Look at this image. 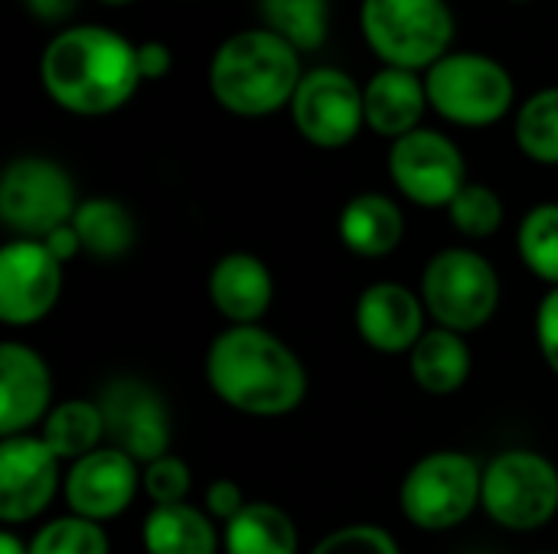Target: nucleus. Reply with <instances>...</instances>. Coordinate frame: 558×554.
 I'll use <instances>...</instances> for the list:
<instances>
[{
	"mask_svg": "<svg viewBox=\"0 0 558 554\" xmlns=\"http://www.w3.org/2000/svg\"><path fill=\"white\" fill-rule=\"evenodd\" d=\"M226 554H298L301 535L294 519L275 503H248L232 522L222 526Z\"/></svg>",
	"mask_w": 558,
	"mask_h": 554,
	"instance_id": "nucleus-23",
	"label": "nucleus"
},
{
	"mask_svg": "<svg viewBox=\"0 0 558 554\" xmlns=\"http://www.w3.org/2000/svg\"><path fill=\"white\" fill-rule=\"evenodd\" d=\"M105 415V438L111 447L141 467L170 454L173 424L163 395L141 379H114L98 398Z\"/></svg>",
	"mask_w": 558,
	"mask_h": 554,
	"instance_id": "nucleus-12",
	"label": "nucleus"
},
{
	"mask_svg": "<svg viewBox=\"0 0 558 554\" xmlns=\"http://www.w3.org/2000/svg\"><path fill=\"white\" fill-rule=\"evenodd\" d=\"M72 225L82 238V251L98 258V261L124 258L137 238V225H134L131 209L111 196L82 199L75 216H72Z\"/></svg>",
	"mask_w": 558,
	"mask_h": 554,
	"instance_id": "nucleus-24",
	"label": "nucleus"
},
{
	"mask_svg": "<svg viewBox=\"0 0 558 554\" xmlns=\"http://www.w3.org/2000/svg\"><path fill=\"white\" fill-rule=\"evenodd\" d=\"M137 69H141V78H144V82L163 78V75L173 69V52H170V46L160 42V39L137 42Z\"/></svg>",
	"mask_w": 558,
	"mask_h": 554,
	"instance_id": "nucleus-35",
	"label": "nucleus"
},
{
	"mask_svg": "<svg viewBox=\"0 0 558 554\" xmlns=\"http://www.w3.org/2000/svg\"><path fill=\"white\" fill-rule=\"evenodd\" d=\"M39 438L59 460H82L85 454L98 451L105 441V415L98 402L72 398L49 411V418L39 424Z\"/></svg>",
	"mask_w": 558,
	"mask_h": 554,
	"instance_id": "nucleus-25",
	"label": "nucleus"
},
{
	"mask_svg": "<svg viewBox=\"0 0 558 554\" xmlns=\"http://www.w3.org/2000/svg\"><path fill=\"white\" fill-rule=\"evenodd\" d=\"M209 300L229 327H252L275 300V278L258 255L229 251L209 271Z\"/></svg>",
	"mask_w": 558,
	"mask_h": 554,
	"instance_id": "nucleus-18",
	"label": "nucleus"
},
{
	"mask_svg": "<svg viewBox=\"0 0 558 554\" xmlns=\"http://www.w3.org/2000/svg\"><path fill=\"white\" fill-rule=\"evenodd\" d=\"M39 82L49 101L69 114H111L124 108L144 82L137 42L98 23L62 26L39 56Z\"/></svg>",
	"mask_w": 558,
	"mask_h": 554,
	"instance_id": "nucleus-1",
	"label": "nucleus"
},
{
	"mask_svg": "<svg viewBox=\"0 0 558 554\" xmlns=\"http://www.w3.org/2000/svg\"><path fill=\"white\" fill-rule=\"evenodd\" d=\"M43 245L65 264V261H72L78 251H82V238H78V232H75V225L69 222V225H62V229H56L52 235H46L43 238Z\"/></svg>",
	"mask_w": 558,
	"mask_h": 554,
	"instance_id": "nucleus-37",
	"label": "nucleus"
},
{
	"mask_svg": "<svg viewBox=\"0 0 558 554\" xmlns=\"http://www.w3.org/2000/svg\"><path fill=\"white\" fill-rule=\"evenodd\" d=\"M536 343L546 366L558 376V287H553L536 310Z\"/></svg>",
	"mask_w": 558,
	"mask_h": 554,
	"instance_id": "nucleus-34",
	"label": "nucleus"
},
{
	"mask_svg": "<svg viewBox=\"0 0 558 554\" xmlns=\"http://www.w3.org/2000/svg\"><path fill=\"white\" fill-rule=\"evenodd\" d=\"M517 147L543 167H558V85L533 91L517 111Z\"/></svg>",
	"mask_w": 558,
	"mask_h": 554,
	"instance_id": "nucleus-27",
	"label": "nucleus"
},
{
	"mask_svg": "<svg viewBox=\"0 0 558 554\" xmlns=\"http://www.w3.org/2000/svg\"><path fill=\"white\" fill-rule=\"evenodd\" d=\"M425 304L422 294L399 281H376L369 284L353 307V323L360 340L386 356L412 353L415 343L425 336Z\"/></svg>",
	"mask_w": 558,
	"mask_h": 554,
	"instance_id": "nucleus-16",
	"label": "nucleus"
},
{
	"mask_svg": "<svg viewBox=\"0 0 558 554\" xmlns=\"http://www.w3.org/2000/svg\"><path fill=\"white\" fill-rule=\"evenodd\" d=\"M78 209L75 183L69 170L49 157H16L0 176V219L20 238L43 242L56 229L69 225Z\"/></svg>",
	"mask_w": 558,
	"mask_h": 554,
	"instance_id": "nucleus-9",
	"label": "nucleus"
},
{
	"mask_svg": "<svg viewBox=\"0 0 558 554\" xmlns=\"http://www.w3.org/2000/svg\"><path fill=\"white\" fill-rule=\"evenodd\" d=\"M425 91L432 111L458 127H490L517 98L507 65L484 52H448L425 72Z\"/></svg>",
	"mask_w": 558,
	"mask_h": 554,
	"instance_id": "nucleus-6",
	"label": "nucleus"
},
{
	"mask_svg": "<svg viewBox=\"0 0 558 554\" xmlns=\"http://www.w3.org/2000/svg\"><path fill=\"white\" fill-rule=\"evenodd\" d=\"M360 29L383 65L425 75L451 52L454 13L448 0H363Z\"/></svg>",
	"mask_w": 558,
	"mask_h": 554,
	"instance_id": "nucleus-4",
	"label": "nucleus"
},
{
	"mask_svg": "<svg viewBox=\"0 0 558 554\" xmlns=\"http://www.w3.org/2000/svg\"><path fill=\"white\" fill-rule=\"evenodd\" d=\"M301 78V52L265 26L232 33L209 62V91L235 118H268L291 108Z\"/></svg>",
	"mask_w": 558,
	"mask_h": 554,
	"instance_id": "nucleus-3",
	"label": "nucleus"
},
{
	"mask_svg": "<svg viewBox=\"0 0 558 554\" xmlns=\"http://www.w3.org/2000/svg\"><path fill=\"white\" fill-rule=\"evenodd\" d=\"M513 3H530V0H513Z\"/></svg>",
	"mask_w": 558,
	"mask_h": 554,
	"instance_id": "nucleus-40",
	"label": "nucleus"
},
{
	"mask_svg": "<svg viewBox=\"0 0 558 554\" xmlns=\"http://www.w3.org/2000/svg\"><path fill=\"white\" fill-rule=\"evenodd\" d=\"M484 467L461 451L425 454L399 487L402 516L422 532L458 529L481 506Z\"/></svg>",
	"mask_w": 558,
	"mask_h": 554,
	"instance_id": "nucleus-7",
	"label": "nucleus"
},
{
	"mask_svg": "<svg viewBox=\"0 0 558 554\" xmlns=\"http://www.w3.org/2000/svg\"><path fill=\"white\" fill-rule=\"evenodd\" d=\"M484 513L510 532H536L558 513V467L539 451L513 447L484 467Z\"/></svg>",
	"mask_w": 558,
	"mask_h": 554,
	"instance_id": "nucleus-8",
	"label": "nucleus"
},
{
	"mask_svg": "<svg viewBox=\"0 0 558 554\" xmlns=\"http://www.w3.org/2000/svg\"><path fill=\"white\" fill-rule=\"evenodd\" d=\"M213 395L252 418L291 415L307 395V369L298 353L265 327H229L206 353Z\"/></svg>",
	"mask_w": 558,
	"mask_h": 554,
	"instance_id": "nucleus-2",
	"label": "nucleus"
},
{
	"mask_svg": "<svg viewBox=\"0 0 558 554\" xmlns=\"http://www.w3.org/2000/svg\"><path fill=\"white\" fill-rule=\"evenodd\" d=\"M471 346L461 333H451L445 327L425 330V336L409 353V372L415 385L428 395H454L471 379Z\"/></svg>",
	"mask_w": 558,
	"mask_h": 554,
	"instance_id": "nucleus-22",
	"label": "nucleus"
},
{
	"mask_svg": "<svg viewBox=\"0 0 558 554\" xmlns=\"http://www.w3.org/2000/svg\"><path fill=\"white\" fill-rule=\"evenodd\" d=\"M418 294L435 327L468 336L494 320L500 307V274L481 251L458 245L425 264Z\"/></svg>",
	"mask_w": 558,
	"mask_h": 554,
	"instance_id": "nucleus-5",
	"label": "nucleus"
},
{
	"mask_svg": "<svg viewBox=\"0 0 558 554\" xmlns=\"http://www.w3.org/2000/svg\"><path fill=\"white\" fill-rule=\"evenodd\" d=\"M340 242L360 258H386L405 238V216L399 202L386 193L353 196L337 219Z\"/></svg>",
	"mask_w": 558,
	"mask_h": 554,
	"instance_id": "nucleus-20",
	"label": "nucleus"
},
{
	"mask_svg": "<svg viewBox=\"0 0 558 554\" xmlns=\"http://www.w3.org/2000/svg\"><path fill=\"white\" fill-rule=\"evenodd\" d=\"M311 554H402V549L383 526L356 522L324 535Z\"/></svg>",
	"mask_w": 558,
	"mask_h": 554,
	"instance_id": "nucleus-32",
	"label": "nucleus"
},
{
	"mask_svg": "<svg viewBox=\"0 0 558 554\" xmlns=\"http://www.w3.org/2000/svg\"><path fill=\"white\" fill-rule=\"evenodd\" d=\"M291 121L307 144L320 150H340L353 144L366 124L363 85L337 65H317L304 72L294 91Z\"/></svg>",
	"mask_w": 558,
	"mask_h": 554,
	"instance_id": "nucleus-10",
	"label": "nucleus"
},
{
	"mask_svg": "<svg viewBox=\"0 0 558 554\" xmlns=\"http://www.w3.org/2000/svg\"><path fill=\"white\" fill-rule=\"evenodd\" d=\"M448 216L464 238H490L504 225V199L487 183H468L448 206Z\"/></svg>",
	"mask_w": 558,
	"mask_h": 554,
	"instance_id": "nucleus-30",
	"label": "nucleus"
},
{
	"mask_svg": "<svg viewBox=\"0 0 558 554\" xmlns=\"http://www.w3.org/2000/svg\"><path fill=\"white\" fill-rule=\"evenodd\" d=\"M26 10L39 20V23H69V16H75L78 10V0H23Z\"/></svg>",
	"mask_w": 558,
	"mask_h": 554,
	"instance_id": "nucleus-36",
	"label": "nucleus"
},
{
	"mask_svg": "<svg viewBox=\"0 0 558 554\" xmlns=\"http://www.w3.org/2000/svg\"><path fill=\"white\" fill-rule=\"evenodd\" d=\"M517 248L539 281L558 287V202H539L523 216Z\"/></svg>",
	"mask_w": 558,
	"mask_h": 554,
	"instance_id": "nucleus-28",
	"label": "nucleus"
},
{
	"mask_svg": "<svg viewBox=\"0 0 558 554\" xmlns=\"http://www.w3.org/2000/svg\"><path fill=\"white\" fill-rule=\"evenodd\" d=\"M546 554H556V552H546Z\"/></svg>",
	"mask_w": 558,
	"mask_h": 554,
	"instance_id": "nucleus-41",
	"label": "nucleus"
},
{
	"mask_svg": "<svg viewBox=\"0 0 558 554\" xmlns=\"http://www.w3.org/2000/svg\"><path fill=\"white\" fill-rule=\"evenodd\" d=\"M262 26L291 42L301 56L327 42L330 3L327 0H258Z\"/></svg>",
	"mask_w": 558,
	"mask_h": 554,
	"instance_id": "nucleus-26",
	"label": "nucleus"
},
{
	"mask_svg": "<svg viewBox=\"0 0 558 554\" xmlns=\"http://www.w3.org/2000/svg\"><path fill=\"white\" fill-rule=\"evenodd\" d=\"M52 411V376L26 343L0 346V438L29 434Z\"/></svg>",
	"mask_w": 558,
	"mask_h": 554,
	"instance_id": "nucleus-17",
	"label": "nucleus"
},
{
	"mask_svg": "<svg viewBox=\"0 0 558 554\" xmlns=\"http://www.w3.org/2000/svg\"><path fill=\"white\" fill-rule=\"evenodd\" d=\"M98 3H105V7H124V3H134V0H98Z\"/></svg>",
	"mask_w": 558,
	"mask_h": 554,
	"instance_id": "nucleus-39",
	"label": "nucleus"
},
{
	"mask_svg": "<svg viewBox=\"0 0 558 554\" xmlns=\"http://www.w3.org/2000/svg\"><path fill=\"white\" fill-rule=\"evenodd\" d=\"M366 101V127L379 137L399 140L422 127L428 104L425 75L409 69L383 65L363 88Z\"/></svg>",
	"mask_w": 558,
	"mask_h": 554,
	"instance_id": "nucleus-19",
	"label": "nucleus"
},
{
	"mask_svg": "<svg viewBox=\"0 0 558 554\" xmlns=\"http://www.w3.org/2000/svg\"><path fill=\"white\" fill-rule=\"evenodd\" d=\"M62 294V261L36 238H13L0 248V320L36 327Z\"/></svg>",
	"mask_w": 558,
	"mask_h": 554,
	"instance_id": "nucleus-13",
	"label": "nucleus"
},
{
	"mask_svg": "<svg viewBox=\"0 0 558 554\" xmlns=\"http://www.w3.org/2000/svg\"><path fill=\"white\" fill-rule=\"evenodd\" d=\"M141 490V464L121 454L118 447H98L82 460L69 464L62 480L65 506L72 516L88 522H111L118 519Z\"/></svg>",
	"mask_w": 558,
	"mask_h": 554,
	"instance_id": "nucleus-15",
	"label": "nucleus"
},
{
	"mask_svg": "<svg viewBox=\"0 0 558 554\" xmlns=\"http://www.w3.org/2000/svg\"><path fill=\"white\" fill-rule=\"evenodd\" d=\"M216 519L190 503L154 506L144 519L141 542L147 554H219L222 535L213 526Z\"/></svg>",
	"mask_w": 558,
	"mask_h": 554,
	"instance_id": "nucleus-21",
	"label": "nucleus"
},
{
	"mask_svg": "<svg viewBox=\"0 0 558 554\" xmlns=\"http://www.w3.org/2000/svg\"><path fill=\"white\" fill-rule=\"evenodd\" d=\"M245 496H242V487L229 477H219L206 487V500H203V509L216 519V522H232L242 509H245Z\"/></svg>",
	"mask_w": 558,
	"mask_h": 554,
	"instance_id": "nucleus-33",
	"label": "nucleus"
},
{
	"mask_svg": "<svg viewBox=\"0 0 558 554\" xmlns=\"http://www.w3.org/2000/svg\"><path fill=\"white\" fill-rule=\"evenodd\" d=\"M0 554H29V545L7 529V532H0Z\"/></svg>",
	"mask_w": 558,
	"mask_h": 554,
	"instance_id": "nucleus-38",
	"label": "nucleus"
},
{
	"mask_svg": "<svg viewBox=\"0 0 558 554\" xmlns=\"http://www.w3.org/2000/svg\"><path fill=\"white\" fill-rule=\"evenodd\" d=\"M389 176L396 189L425 209H448L471 183L458 144L432 127H418L389 147Z\"/></svg>",
	"mask_w": 558,
	"mask_h": 554,
	"instance_id": "nucleus-11",
	"label": "nucleus"
},
{
	"mask_svg": "<svg viewBox=\"0 0 558 554\" xmlns=\"http://www.w3.org/2000/svg\"><path fill=\"white\" fill-rule=\"evenodd\" d=\"M59 457L39 434L3 438L0 444V519L7 526L29 522L46 513L59 483Z\"/></svg>",
	"mask_w": 558,
	"mask_h": 554,
	"instance_id": "nucleus-14",
	"label": "nucleus"
},
{
	"mask_svg": "<svg viewBox=\"0 0 558 554\" xmlns=\"http://www.w3.org/2000/svg\"><path fill=\"white\" fill-rule=\"evenodd\" d=\"M141 490L147 493V500L154 506H177L186 503L190 490H193V473L190 464L180 460L177 454L157 457L154 464L141 467Z\"/></svg>",
	"mask_w": 558,
	"mask_h": 554,
	"instance_id": "nucleus-31",
	"label": "nucleus"
},
{
	"mask_svg": "<svg viewBox=\"0 0 558 554\" xmlns=\"http://www.w3.org/2000/svg\"><path fill=\"white\" fill-rule=\"evenodd\" d=\"M29 554H111L108 532L82 516H62L46 522L33 539Z\"/></svg>",
	"mask_w": 558,
	"mask_h": 554,
	"instance_id": "nucleus-29",
	"label": "nucleus"
}]
</instances>
